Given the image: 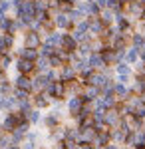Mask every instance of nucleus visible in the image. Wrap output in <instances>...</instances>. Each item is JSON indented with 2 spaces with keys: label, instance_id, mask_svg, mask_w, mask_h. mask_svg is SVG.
I'll return each mask as SVG.
<instances>
[{
  "label": "nucleus",
  "instance_id": "obj_1",
  "mask_svg": "<svg viewBox=\"0 0 145 149\" xmlns=\"http://www.w3.org/2000/svg\"><path fill=\"white\" fill-rule=\"evenodd\" d=\"M46 93L50 95V97H56V100H62L64 95H66V84L60 80V81H50L48 86H46Z\"/></svg>",
  "mask_w": 145,
  "mask_h": 149
},
{
  "label": "nucleus",
  "instance_id": "obj_2",
  "mask_svg": "<svg viewBox=\"0 0 145 149\" xmlns=\"http://www.w3.org/2000/svg\"><path fill=\"white\" fill-rule=\"evenodd\" d=\"M123 8L129 12V16L141 20V16H143V12H145V4H141L139 0H127V4H125Z\"/></svg>",
  "mask_w": 145,
  "mask_h": 149
},
{
  "label": "nucleus",
  "instance_id": "obj_3",
  "mask_svg": "<svg viewBox=\"0 0 145 149\" xmlns=\"http://www.w3.org/2000/svg\"><path fill=\"white\" fill-rule=\"evenodd\" d=\"M103 123L109 127H117L121 123V115L119 111L115 109V107H109V109H105V115H103Z\"/></svg>",
  "mask_w": 145,
  "mask_h": 149
},
{
  "label": "nucleus",
  "instance_id": "obj_4",
  "mask_svg": "<svg viewBox=\"0 0 145 149\" xmlns=\"http://www.w3.org/2000/svg\"><path fill=\"white\" fill-rule=\"evenodd\" d=\"M16 70L20 72V74H30L36 70V64H34L32 60H26V58H18V62H16Z\"/></svg>",
  "mask_w": 145,
  "mask_h": 149
},
{
  "label": "nucleus",
  "instance_id": "obj_5",
  "mask_svg": "<svg viewBox=\"0 0 145 149\" xmlns=\"http://www.w3.org/2000/svg\"><path fill=\"white\" fill-rule=\"evenodd\" d=\"M82 105H84L82 95H72V97H70V102H68V109H70V113L76 117V115L79 113V109H82Z\"/></svg>",
  "mask_w": 145,
  "mask_h": 149
},
{
  "label": "nucleus",
  "instance_id": "obj_6",
  "mask_svg": "<svg viewBox=\"0 0 145 149\" xmlns=\"http://www.w3.org/2000/svg\"><path fill=\"white\" fill-rule=\"evenodd\" d=\"M60 48H62V50H66V52H76L78 42L74 40V36L64 34V36H62V42H60Z\"/></svg>",
  "mask_w": 145,
  "mask_h": 149
},
{
  "label": "nucleus",
  "instance_id": "obj_7",
  "mask_svg": "<svg viewBox=\"0 0 145 149\" xmlns=\"http://www.w3.org/2000/svg\"><path fill=\"white\" fill-rule=\"evenodd\" d=\"M24 46L28 48H40V34L36 30H30L28 34L24 36Z\"/></svg>",
  "mask_w": 145,
  "mask_h": 149
},
{
  "label": "nucleus",
  "instance_id": "obj_8",
  "mask_svg": "<svg viewBox=\"0 0 145 149\" xmlns=\"http://www.w3.org/2000/svg\"><path fill=\"white\" fill-rule=\"evenodd\" d=\"M54 24H56L58 28H62V30H68V28H72L74 22H72V18L68 16L66 12H60L56 18H54Z\"/></svg>",
  "mask_w": 145,
  "mask_h": 149
},
{
  "label": "nucleus",
  "instance_id": "obj_9",
  "mask_svg": "<svg viewBox=\"0 0 145 149\" xmlns=\"http://www.w3.org/2000/svg\"><path fill=\"white\" fill-rule=\"evenodd\" d=\"M107 81H109V80H107L103 74H96V72H91V74L88 76V84L96 86V88H100V90L105 86V84H107Z\"/></svg>",
  "mask_w": 145,
  "mask_h": 149
},
{
  "label": "nucleus",
  "instance_id": "obj_10",
  "mask_svg": "<svg viewBox=\"0 0 145 149\" xmlns=\"http://www.w3.org/2000/svg\"><path fill=\"white\" fill-rule=\"evenodd\" d=\"M89 66L93 70H103L105 68V62H103V58H101L100 52H93V54H89Z\"/></svg>",
  "mask_w": 145,
  "mask_h": 149
},
{
  "label": "nucleus",
  "instance_id": "obj_11",
  "mask_svg": "<svg viewBox=\"0 0 145 149\" xmlns=\"http://www.w3.org/2000/svg\"><path fill=\"white\" fill-rule=\"evenodd\" d=\"M16 88L26 90V92H32V80H30L26 74H20V76L16 78Z\"/></svg>",
  "mask_w": 145,
  "mask_h": 149
},
{
  "label": "nucleus",
  "instance_id": "obj_12",
  "mask_svg": "<svg viewBox=\"0 0 145 149\" xmlns=\"http://www.w3.org/2000/svg\"><path fill=\"white\" fill-rule=\"evenodd\" d=\"M48 84H50V81L46 80V76H44V74H40L36 80H32V90H34L36 93H38V92H44Z\"/></svg>",
  "mask_w": 145,
  "mask_h": 149
},
{
  "label": "nucleus",
  "instance_id": "obj_13",
  "mask_svg": "<svg viewBox=\"0 0 145 149\" xmlns=\"http://www.w3.org/2000/svg\"><path fill=\"white\" fill-rule=\"evenodd\" d=\"M20 58H26V60H32V62H36V58L40 56V52H38V48H28V46H24L20 52Z\"/></svg>",
  "mask_w": 145,
  "mask_h": 149
},
{
  "label": "nucleus",
  "instance_id": "obj_14",
  "mask_svg": "<svg viewBox=\"0 0 145 149\" xmlns=\"http://www.w3.org/2000/svg\"><path fill=\"white\" fill-rule=\"evenodd\" d=\"M76 78V70H74V66H68V64H64L62 66V74H60V80L62 81H70Z\"/></svg>",
  "mask_w": 145,
  "mask_h": 149
},
{
  "label": "nucleus",
  "instance_id": "obj_15",
  "mask_svg": "<svg viewBox=\"0 0 145 149\" xmlns=\"http://www.w3.org/2000/svg\"><path fill=\"white\" fill-rule=\"evenodd\" d=\"M103 22H101L100 18H93V20H89V28H88V32H91V34H96V36H101V32H103Z\"/></svg>",
  "mask_w": 145,
  "mask_h": 149
},
{
  "label": "nucleus",
  "instance_id": "obj_16",
  "mask_svg": "<svg viewBox=\"0 0 145 149\" xmlns=\"http://www.w3.org/2000/svg\"><path fill=\"white\" fill-rule=\"evenodd\" d=\"M12 46H14V36L8 34V32H4V34H2V50H0V54H6Z\"/></svg>",
  "mask_w": 145,
  "mask_h": 149
},
{
  "label": "nucleus",
  "instance_id": "obj_17",
  "mask_svg": "<svg viewBox=\"0 0 145 149\" xmlns=\"http://www.w3.org/2000/svg\"><path fill=\"white\" fill-rule=\"evenodd\" d=\"M113 93H115L117 97H121V100H127V95H129V90L125 88V84H119V81H117V84L113 86Z\"/></svg>",
  "mask_w": 145,
  "mask_h": 149
},
{
  "label": "nucleus",
  "instance_id": "obj_18",
  "mask_svg": "<svg viewBox=\"0 0 145 149\" xmlns=\"http://www.w3.org/2000/svg\"><path fill=\"white\" fill-rule=\"evenodd\" d=\"M34 64H36V70H38V72H46V70L50 68V60L46 56H38Z\"/></svg>",
  "mask_w": 145,
  "mask_h": 149
},
{
  "label": "nucleus",
  "instance_id": "obj_19",
  "mask_svg": "<svg viewBox=\"0 0 145 149\" xmlns=\"http://www.w3.org/2000/svg\"><path fill=\"white\" fill-rule=\"evenodd\" d=\"M100 20L103 22V26H109V24L113 22V10L105 8L103 12H100Z\"/></svg>",
  "mask_w": 145,
  "mask_h": 149
},
{
  "label": "nucleus",
  "instance_id": "obj_20",
  "mask_svg": "<svg viewBox=\"0 0 145 149\" xmlns=\"http://www.w3.org/2000/svg\"><path fill=\"white\" fill-rule=\"evenodd\" d=\"M125 60H127V64H135V62L139 60V50H137V48H129V50L125 52Z\"/></svg>",
  "mask_w": 145,
  "mask_h": 149
},
{
  "label": "nucleus",
  "instance_id": "obj_21",
  "mask_svg": "<svg viewBox=\"0 0 145 149\" xmlns=\"http://www.w3.org/2000/svg\"><path fill=\"white\" fill-rule=\"evenodd\" d=\"M115 72H117V76H131L129 64H123V62H117L115 64Z\"/></svg>",
  "mask_w": 145,
  "mask_h": 149
},
{
  "label": "nucleus",
  "instance_id": "obj_22",
  "mask_svg": "<svg viewBox=\"0 0 145 149\" xmlns=\"http://www.w3.org/2000/svg\"><path fill=\"white\" fill-rule=\"evenodd\" d=\"M34 103H36V107H46V105H48V93L38 92L36 97H34Z\"/></svg>",
  "mask_w": 145,
  "mask_h": 149
},
{
  "label": "nucleus",
  "instance_id": "obj_23",
  "mask_svg": "<svg viewBox=\"0 0 145 149\" xmlns=\"http://www.w3.org/2000/svg\"><path fill=\"white\" fill-rule=\"evenodd\" d=\"M76 50H78V54L82 58H86V56H89V54H91V50H93V48H91V44H89V42H82V44H79V48H76Z\"/></svg>",
  "mask_w": 145,
  "mask_h": 149
},
{
  "label": "nucleus",
  "instance_id": "obj_24",
  "mask_svg": "<svg viewBox=\"0 0 145 149\" xmlns=\"http://www.w3.org/2000/svg\"><path fill=\"white\" fill-rule=\"evenodd\" d=\"M123 0H107V8L109 10H113V12H121L123 10Z\"/></svg>",
  "mask_w": 145,
  "mask_h": 149
},
{
  "label": "nucleus",
  "instance_id": "obj_25",
  "mask_svg": "<svg viewBox=\"0 0 145 149\" xmlns=\"http://www.w3.org/2000/svg\"><path fill=\"white\" fill-rule=\"evenodd\" d=\"M62 147H64V149H78V139H74V137H64V141H62Z\"/></svg>",
  "mask_w": 145,
  "mask_h": 149
},
{
  "label": "nucleus",
  "instance_id": "obj_26",
  "mask_svg": "<svg viewBox=\"0 0 145 149\" xmlns=\"http://www.w3.org/2000/svg\"><path fill=\"white\" fill-rule=\"evenodd\" d=\"M48 44H52V46H60V42H62V34H56V32H50L48 34V40H46Z\"/></svg>",
  "mask_w": 145,
  "mask_h": 149
},
{
  "label": "nucleus",
  "instance_id": "obj_27",
  "mask_svg": "<svg viewBox=\"0 0 145 149\" xmlns=\"http://www.w3.org/2000/svg\"><path fill=\"white\" fill-rule=\"evenodd\" d=\"M68 16L72 18V22H76V20H82V18H84L86 14H84V12L79 10V8H72V10L68 12Z\"/></svg>",
  "mask_w": 145,
  "mask_h": 149
},
{
  "label": "nucleus",
  "instance_id": "obj_28",
  "mask_svg": "<svg viewBox=\"0 0 145 149\" xmlns=\"http://www.w3.org/2000/svg\"><path fill=\"white\" fill-rule=\"evenodd\" d=\"M56 52V46H52V44H48L46 42L44 46H42V52H40V56H46V58H50L52 54Z\"/></svg>",
  "mask_w": 145,
  "mask_h": 149
},
{
  "label": "nucleus",
  "instance_id": "obj_29",
  "mask_svg": "<svg viewBox=\"0 0 145 149\" xmlns=\"http://www.w3.org/2000/svg\"><path fill=\"white\" fill-rule=\"evenodd\" d=\"M28 95H30V92H26V90H20V88H16V92H14V97H16V102H24V100H28Z\"/></svg>",
  "mask_w": 145,
  "mask_h": 149
},
{
  "label": "nucleus",
  "instance_id": "obj_30",
  "mask_svg": "<svg viewBox=\"0 0 145 149\" xmlns=\"http://www.w3.org/2000/svg\"><path fill=\"white\" fill-rule=\"evenodd\" d=\"M26 117H28V121H30V123H36V121H40V111L30 109V111L26 113Z\"/></svg>",
  "mask_w": 145,
  "mask_h": 149
},
{
  "label": "nucleus",
  "instance_id": "obj_31",
  "mask_svg": "<svg viewBox=\"0 0 145 149\" xmlns=\"http://www.w3.org/2000/svg\"><path fill=\"white\" fill-rule=\"evenodd\" d=\"M8 145H12V137H10V135H6V133L0 135V149H6Z\"/></svg>",
  "mask_w": 145,
  "mask_h": 149
},
{
  "label": "nucleus",
  "instance_id": "obj_32",
  "mask_svg": "<svg viewBox=\"0 0 145 149\" xmlns=\"http://www.w3.org/2000/svg\"><path fill=\"white\" fill-rule=\"evenodd\" d=\"M46 125H48V127H56V125H58V115H56V113L50 115V117L46 119Z\"/></svg>",
  "mask_w": 145,
  "mask_h": 149
},
{
  "label": "nucleus",
  "instance_id": "obj_33",
  "mask_svg": "<svg viewBox=\"0 0 145 149\" xmlns=\"http://www.w3.org/2000/svg\"><path fill=\"white\" fill-rule=\"evenodd\" d=\"M0 93H2V95H8V93H10V86L2 81V86H0Z\"/></svg>",
  "mask_w": 145,
  "mask_h": 149
},
{
  "label": "nucleus",
  "instance_id": "obj_34",
  "mask_svg": "<svg viewBox=\"0 0 145 149\" xmlns=\"http://www.w3.org/2000/svg\"><path fill=\"white\" fill-rule=\"evenodd\" d=\"M44 76H46V80H48V81H54V80H56V72H54V70H50V72H46Z\"/></svg>",
  "mask_w": 145,
  "mask_h": 149
},
{
  "label": "nucleus",
  "instance_id": "obj_35",
  "mask_svg": "<svg viewBox=\"0 0 145 149\" xmlns=\"http://www.w3.org/2000/svg\"><path fill=\"white\" fill-rule=\"evenodd\" d=\"M93 2H96L100 8H107V0H93Z\"/></svg>",
  "mask_w": 145,
  "mask_h": 149
},
{
  "label": "nucleus",
  "instance_id": "obj_36",
  "mask_svg": "<svg viewBox=\"0 0 145 149\" xmlns=\"http://www.w3.org/2000/svg\"><path fill=\"white\" fill-rule=\"evenodd\" d=\"M78 149H93V147H91V143H86V141H82Z\"/></svg>",
  "mask_w": 145,
  "mask_h": 149
},
{
  "label": "nucleus",
  "instance_id": "obj_37",
  "mask_svg": "<svg viewBox=\"0 0 145 149\" xmlns=\"http://www.w3.org/2000/svg\"><path fill=\"white\" fill-rule=\"evenodd\" d=\"M139 58H141V62L145 64V50H141V52H139Z\"/></svg>",
  "mask_w": 145,
  "mask_h": 149
},
{
  "label": "nucleus",
  "instance_id": "obj_38",
  "mask_svg": "<svg viewBox=\"0 0 145 149\" xmlns=\"http://www.w3.org/2000/svg\"><path fill=\"white\" fill-rule=\"evenodd\" d=\"M2 81H4V70L0 68V84H2Z\"/></svg>",
  "mask_w": 145,
  "mask_h": 149
},
{
  "label": "nucleus",
  "instance_id": "obj_39",
  "mask_svg": "<svg viewBox=\"0 0 145 149\" xmlns=\"http://www.w3.org/2000/svg\"><path fill=\"white\" fill-rule=\"evenodd\" d=\"M6 149H20V147H18L16 143H12V145H8V147H6Z\"/></svg>",
  "mask_w": 145,
  "mask_h": 149
},
{
  "label": "nucleus",
  "instance_id": "obj_40",
  "mask_svg": "<svg viewBox=\"0 0 145 149\" xmlns=\"http://www.w3.org/2000/svg\"><path fill=\"white\" fill-rule=\"evenodd\" d=\"M141 20H143V24H145V12H143V16H141Z\"/></svg>",
  "mask_w": 145,
  "mask_h": 149
},
{
  "label": "nucleus",
  "instance_id": "obj_41",
  "mask_svg": "<svg viewBox=\"0 0 145 149\" xmlns=\"http://www.w3.org/2000/svg\"><path fill=\"white\" fill-rule=\"evenodd\" d=\"M139 2H141V4H145V0H139Z\"/></svg>",
  "mask_w": 145,
  "mask_h": 149
},
{
  "label": "nucleus",
  "instance_id": "obj_42",
  "mask_svg": "<svg viewBox=\"0 0 145 149\" xmlns=\"http://www.w3.org/2000/svg\"><path fill=\"white\" fill-rule=\"evenodd\" d=\"M70 2H76V0H70Z\"/></svg>",
  "mask_w": 145,
  "mask_h": 149
},
{
  "label": "nucleus",
  "instance_id": "obj_43",
  "mask_svg": "<svg viewBox=\"0 0 145 149\" xmlns=\"http://www.w3.org/2000/svg\"><path fill=\"white\" fill-rule=\"evenodd\" d=\"M44 2H48V0H44Z\"/></svg>",
  "mask_w": 145,
  "mask_h": 149
},
{
  "label": "nucleus",
  "instance_id": "obj_44",
  "mask_svg": "<svg viewBox=\"0 0 145 149\" xmlns=\"http://www.w3.org/2000/svg\"><path fill=\"white\" fill-rule=\"evenodd\" d=\"M0 58H2V54H0Z\"/></svg>",
  "mask_w": 145,
  "mask_h": 149
},
{
  "label": "nucleus",
  "instance_id": "obj_45",
  "mask_svg": "<svg viewBox=\"0 0 145 149\" xmlns=\"http://www.w3.org/2000/svg\"><path fill=\"white\" fill-rule=\"evenodd\" d=\"M143 36H145V32H143Z\"/></svg>",
  "mask_w": 145,
  "mask_h": 149
}]
</instances>
